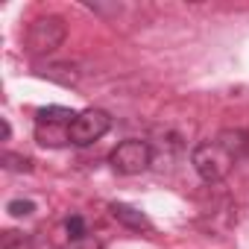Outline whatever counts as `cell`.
Returning a JSON list of instances; mask_svg holds the SVG:
<instances>
[{"mask_svg":"<svg viewBox=\"0 0 249 249\" xmlns=\"http://www.w3.org/2000/svg\"><path fill=\"white\" fill-rule=\"evenodd\" d=\"M3 167L6 170H33V161L30 159H24V156H12V153H3Z\"/></svg>","mask_w":249,"mask_h":249,"instance_id":"10","label":"cell"},{"mask_svg":"<svg viewBox=\"0 0 249 249\" xmlns=\"http://www.w3.org/2000/svg\"><path fill=\"white\" fill-rule=\"evenodd\" d=\"M111 217H114L120 226L135 229V231H141V229H150V220H147V214H141L138 208H132V205H126V202H111Z\"/></svg>","mask_w":249,"mask_h":249,"instance_id":"6","label":"cell"},{"mask_svg":"<svg viewBox=\"0 0 249 249\" xmlns=\"http://www.w3.org/2000/svg\"><path fill=\"white\" fill-rule=\"evenodd\" d=\"M36 141L41 147H65V144H71V126H65V123H41V120H36Z\"/></svg>","mask_w":249,"mask_h":249,"instance_id":"5","label":"cell"},{"mask_svg":"<svg viewBox=\"0 0 249 249\" xmlns=\"http://www.w3.org/2000/svg\"><path fill=\"white\" fill-rule=\"evenodd\" d=\"M108 126H111L108 111H103V108H85V111H79L76 120L71 123V144L88 147V144L100 141V138L108 132Z\"/></svg>","mask_w":249,"mask_h":249,"instance_id":"3","label":"cell"},{"mask_svg":"<svg viewBox=\"0 0 249 249\" xmlns=\"http://www.w3.org/2000/svg\"><path fill=\"white\" fill-rule=\"evenodd\" d=\"M217 141H220L234 159H240V156L246 153V147H249V135L240 132V129H223V132L217 135Z\"/></svg>","mask_w":249,"mask_h":249,"instance_id":"7","label":"cell"},{"mask_svg":"<svg viewBox=\"0 0 249 249\" xmlns=\"http://www.w3.org/2000/svg\"><path fill=\"white\" fill-rule=\"evenodd\" d=\"M6 211H9L12 217H30V214L36 211V205H33L30 199H12V202L6 205Z\"/></svg>","mask_w":249,"mask_h":249,"instance_id":"11","label":"cell"},{"mask_svg":"<svg viewBox=\"0 0 249 249\" xmlns=\"http://www.w3.org/2000/svg\"><path fill=\"white\" fill-rule=\"evenodd\" d=\"M62 41H65V21L56 18V15L38 18L27 30V47H30V53H53Z\"/></svg>","mask_w":249,"mask_h":249,"instance_id":"4","label":"cell"},{"mask_svg":"<svg viewBox=\"0 0 249 249\" xmlns=\"http://www.w3.org/2000/svg\"><path fill=\"white\" fill-rule=\"evenodd\" d=\"M38 120L41 123H65V126H71V123L76 120V111L65 108V106H47L38 111Z\"/></svg>","mask_w":249,"mask_h":249,"instance_id":"8","label":"cell"},{"mask_svg":"<svg viewBox=\"0 0 249 249\" xmlns=\"http://www.w3.org/2000/svg\"><path fill=\"white\" fill-rule=\"evenodd\" d=\"M108 161H111L114 173H120V176H138V173H144V170L150 167L153 150H150L147 141L129 138V141H120V144L111 150Z\"/></svg>","mask_w":249,"mask_h":249,"instance_id":"2","label":"cell"},{"mask_svg":"<svg viewBox=\"0 0 249 249\" xmlns=\"http://www.w3.org/2000/svg\"><path fill=\"white\" fill-rule=\"evenodd\" d=\"M234 161H237V159H234L217 138L196 144L194 153H191V164H194V170L199 173L202 182H223V179L231 173Z\"/></svg>","mask_w":249,"mask_h":249,"instance_id":"1","label":"cell"},{"mask_svg":"<svg viewBox=\"0 0 249 249\" xmlns=\"http://www.w3.org/2000/svg\"><path fill=\"white\" fill-rule=\"evenodd\" d=\"M65 231H68V237L71 240H76V237H85L88 231H85V220L79 217V214H73V217H68L65 220Z\"/></svg>","mask_w":249,"mask_h":249,"instance_id":"9","label":"cell"},{"mask_svg":"<svg viewBox=\"0 0 249 249\" xmlns=\"http://www.w3.org/2000/svg\"><path fill=\"white\" fill-rule=\"evenodd\" d=\"M62 249H103V243L94 237V234H85V237H76V240H68Z\"/></svg>","mask_w":249,"mask_h":249,"instance_id":"12","label":"cell"}]
</instances>
